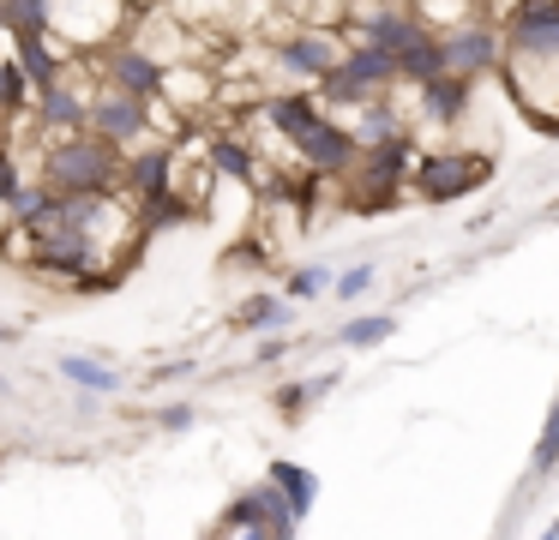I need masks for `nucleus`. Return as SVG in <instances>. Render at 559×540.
<instances>
[{"instance_id": "obj_1", "label": "nucleus", "mask_w": 559, "mask_h": 540, "mask_svg": "<svg viewBox=\"0 0 559 540\" xmlns=\"http://www.w3.org/2000/svg\"><path fill=\"white\" fill-rule=\"evenodd\" d=\"M499 79L511 103L535 120L542 139H559V0H518L499 19Z\"/></svg>"}, {"instance_id": "obj_2", "label": "nucleus", "mask_w": 559, "mask_h": 540, "mask_svg": "<svg viewBox=\"0 0 559 540\" xmlns=\"http://www.w3.org/2000/svg\"><path fill=\"white\" fill-rule=\"evenodd\" d=\"M37 180H49L55 192H121V151L97 132H61L43 139Z\"/></svg>"}, {"instance_id": "obj_3", "label": "nucleus", "mask_w": 559, "mask_h": 540, "mask_svg": "<svg viewBox=\"0 0 559 540\" xmlns=\"http://www.w3.org/2000/svg\"><path fill=\"white\" fill-rule=\"evenodd\" d=\"M409 163H415V132H403V139H385V144H361V156H355V168L337 180V187H349V204L355 211H391V204L409 192Z\"/></svg>"}, {"instance_id": "obj_4", "label": "nucleus", "mask_w": 559, "mask_h": 540, "mask_svg": "<svg viewBox=\"0 0 559 540\" xmlns=\"http://www.w3.org/2000/svg\"><path fill=\"white\" fill-rule=\"evenodd\" d=\"M493 180L487 151H415L409 163V199L421 204H463Z\"/></svg>"}, {"instance_id": "obj_5", "label": "nucleus", "mask_w": 559, "mask_h": 540, "mask_svg": "<svg viewBox=\"0 0 559 540\" xmlns=\"http://www.w3.org/2000/svg\"><path fill=\"white\" fill-rule=\"evenodd\" d=\"M133 7L127 0H55L49 7V31L67 55H97L115 36H127Z\"/></svg>"}, {"instance_id": "obj_6", "label": "nucleus", "mask_w": 559, "mask_h": 540, "mask_svg": "<svg viewBox=\"0 0 559 540\" xmlns=\"http://www.w3.org/2000/svg\"><path fill=\"white\" fill-rule=\"evenodd\" d=\"M265 55H271V72L289 84H319L343 55V31L331 24H289L283 36H265Z\"/></svg>"}, {"instance_id": "obj_7", "label": "nucleus", "mask_w": 559, "mask_h": 540, "mask_svg": "<svg viewBox=\"0 0 559 540\" xmlns=\"http://www.w3.org/2000/svg\"><path fill=\"white\" fill-rule=\"evenodd\" d=\"M499 55H506V36H499L493 19L469 12L457 24H439V67L445 72H463V79H487L499 72Z\"/></svg>"}, {"instance_id": "obj_8", "label": "nucleus", "mask_w": 559, "mask_h": 540, "mask_svg": "<svg viewBox=\"0 0 559 540\" xmlns=\"http://www.w3.org/2000/svg\"><path fill=\"white\" fill-rule=\"evenodd\" d=\"M85 60L97 67V79L109 84V91H121V96H139V103H151V96L163 91V60L145 55L133 36H115L109 48H97V55H85Z\"/></svg>"}, {"instance_id": "obj_9", "label": "nucleus", "mask_w": 559, "mask_h": 540, "mask_svg": "<svg viewBox=\"0 0 559 540\" xmlns=\"http://www.w3.org/2000/svg\"><path fill=\"white\" fill-rule=\"evenodd\" d=\"M85 132H97V139H109L115 151H139L145 139H157L151 132V103H139V96H121V91H91V108H85Z\"/></svg>"}, {"instance_id": "obj_10", "label": "nucleus", "mask_w": 559, "mask_h": 540, "mask_svg": "<svg viewBox=\"0 0 559 540\" xmlns=\"http://www.w3.org/2000/svg\"><path fill=\"white\" fill-rule=\"evenodd\" d=\"M85 108H91V84H85V67H79V55H73L61 79L31 96V127L55 132V139H61V132H85Z\"/></svg>"}, {"instance_id": "obj_11", "label": "nucleus", "mask_w": 559, "mask_h": 540, "mask_svg": "<svg viewBox=\"0 0 559 540\" xmlns=\"http://www.w3.org/2000/svg\"><path fill=\"white\" fill-rule=\"evenodd\" d=\"M295 163L307 168V175H325V180H343L355 168V156H361V144H355V132L343 127V115H319L307 132H295Z\"/></svg>"}, {"instance_id": "obj_12", "label": "nucleus", "mask_w": 559, "mask_h": 540, "mask_svg": "<svg viewBox=\"0 0 559 540\" xmlns=\"http://www.w3.org/2000/svg\"><path fill=\"white\" fill-rule=\"evenodd\" d=\"M403 91L415 96V120H421V127L451 132V127H463V120H469L481 79H463V72H433L427 84H403Z\"/></svg>"}, {"instance_id": "obj_13", "label": "nucleus", "mask_w": 559, "mask_h": 540, "mask_svg": "<svg viewBox=\"0 0 559 540\" xmlns=\"http://www.w3.org/2000/svg\"><path fill=\"white\" fill-rule=\"evenodd\" d=\"M121 192L133 204H151L175 192V139H145L139 151L121 156Z\"/></svg>"}, {"instance_id": "obj_14", "label": "nucleus", "mask_w": 559, "mask_h": 540, "mask_svg": "<svg viewBox=\"0 0 559 540\" xmlns=\"http://www.w3.org/2000/svg\"><path fill=\"white\" fill-rule=\"evenodd\" d=\"M235 528H301V523H295L289 499L271 480H253V487H241L223 504V535H235Z\"/></svg>"}, {"instance_id": "obj_15", "label": "nucleus", "mask_w": 559, "mask_h": 540, "mask_svg": "<svg viewBox=\"0 0 559 540\" xmlns=\"http://www.w3.org/2000/svg\"><path fill=\"white\" fill-rule=\"evenodd\" d=\"M157 96L193 127V115H205V108L217 103V79H211L205 67H193V60H175V67H163V91Z\"/></svg>"}, {"instance_id": "obj_16", "label": "nucleus", "mask_w": 559, "mask_h": 540, "mask_svg": "<svg viewBox=\"0 0 559 540\" xmlns=\"http://www.w3.org/2000/svg\"><path fill=\"white\" fill-rule=\"evenodd\" d=\"M55 372H61V379L73 384L79 396H121V391H127V372H115V360L85 355V348H67V355H55Z\"/></svg>"}, {"instance_id": "obj_17", "label": "nucleus", "mask_w": 559, "mask_h": 540, "mask_svg": "<svg viewBox=\"0 0 559 540\" xmlns=\"http://www.w3.org/2000/svg\"><path fill=\"white\" fill-rule=\"evenodd\" d=\"M337 67L349 72L367 96H391V91H397V60H391L385 48H373V43H343Z\"/></svg>"}, {"instance_id": "obj_18", "label": "nucleus", "mask_w": 559, "mask_h": 540, "mask_svg": "<svg viewBox=\"0 0 559 540\" xmlns=\"http://www.w3.org/2000/svg\"><path fill=\"white\" fill-rule=\"evenodd\" d=\"M13 60L25 67V79H31V91H43V84H55L67 72V48L55 43V31H31V36H13Z\"/></svg>"}, {"instance_id": "obj_19", "label": "nucleus", "mask_w": 559, "mask_h": 540, "mask_svg": "<svg viewBox=\"0 0 559 540\" xmlns=\"http://www.w3.org/2000/svg\"><path fill=\"white\" fill-rule=\"evenodd\" d=\"M289 324H295V300L283 295V288L277 295H247L241 307L229 312L235 336H271V331H289Z\"/></svg>"}, {"instance_id": "obj_20", "label": "nucleus", "mask_w": 559, "mask_h": 540, "mask_svg": "<svg viewBox=\"0 0 559 540\" xmlns=\"http://www.w3.org/2000/svg\"><path fill=\"white\" fill-rule=\"evenodd\" d=\"M265 480L289 499V511H295V523L301 516H313V504H319V475L307 463H289V456H277V463H265Z\"/></svg>"}, {"instance_id": "obj_21", "label": "nucleus", "mask_w": 559, "mask_h": 540, "mask_svg": "<svg viewBox=\"0 0 559 540\" xmlns=\"http://www.w3.org/2000/svg\"><path fill=\"white\" fill-rule=\"evenodd\" d=\"M337 384H343V372H313V379H289V384H277V391H271V408H277V415L295 427V420H301L313 403H325V396L337 391Z\"/></svg>"}, {"instance_id": "obj_22", "label": "nucleus", "mask_w": 559, "mask_h": 540, "mask_svg": "<svg viewBox=\"0 0 559 540\" xmlns=\"http://www.w3.org/2000/svg\"><path fill=\"white\" fill-rule=\"evenodd\" d=\"M433 72H445V67H439V31H433V24H421V31L397 48V84H427Z\"/></svg>"}, {"instance_id": "obj_23", "label": "nucleus", "mask_w": 559, "mask_h": 540, "mask_svg": "<svg viewBox=\"0 0 559 540\" xmlns=\"http://www.w3.org/2000/svg\"><path fill=\"white\" fill-rule=\"evenodd\" d=\"M187 223H199V216H193V204H187L181 192H163V199L139 204V228H145V240L169 235V228H187Z\"/></svg>"}, {"instance_id": "obj_24", "label": "nucleus", "mask_w": 559, "mask_h": 540, "mask_svg": "<svg viewBox=\"0 0 559 540\" xmlns=\"http://www.w3.org/2000/svg\"><path fill=\"white\" fill-rule=\"evenodd\" d=\"M397 336V319L391 312H361V319H349V324H337V348H379V343H391Z\"/></svg>"}, {"instance_id": "obj_25", "label": "nucleus", "mask_w": 559, "mask_h": 540, "mask_svg": "<svg viewBox=\"0 0 559 540\" xmlns=\"http://www.w3.org/2000/svg\"><path fill=\"white\" fill-rule=\"evenodd\" d=\"M559 475V396L547 403V420L535 432V451H530V480H554Z\"/></svg>"}, {"instance_id": "obj_26", "label": "nucleus", "mask_w": 559, "mask_h": 540, "mask_svg": "<svg viewBox=\"0 0 559 540\" xmlns=\"http://www.w3.org/2000/svg\"><path fill=\"white\" fill-rule=\"evenodd\" d=\"M31 79L25 67H19L13 55H0V120H13V115H31Z\"/></svg>"}, {"instance_id": "obj_27", "label": "nucleus", "mask_w": 559, "mask_h": 540, "mask_svg": "<svg viewBox=\"0 0 559 540\" xmlns=\"http://www.w3.org/2000/svg\"><path fill=\"white\" fill-rule=\"evenodd\" d=\"M49 7L55 0H0V24H7V36L49 31Z\"/></svg>"}, {"instance_id": "obj_28", "label": "nucleus", "mask_w": 559, "mask_h": 540, "mask_svg": "<svg viewBox=\"0 0 559 540\" xmlns=\"http://www.w3.org/2000/svg\"><path fill=\"white\" fill-rule=\"evenodd\" d=\"M331 264H295V271H283V295L289 300H319V295H331Z\"/></svg>"}, {"instance_id": "obj_29", "label": "nucleus", "mask_w": 559, "mask_h": 540, "mask_svg": "<svg viewBox=\"0 0 559 540\" xmlns=\"http://www.w3.org/2000/svg\"><path fill=\"white\" fill-rule=\"evenodd\" d=\"M409 12H415L421 24H433V31H439V24L469 19V12H475V0H409Z\"/></svg>"}, {"instance_id": "obj_30", "label": "nucleus", "mask_w": 559, "mask_h": 540, "mask_svg": "<svg viewBox=\"0 0 559 540\" xmlns=\"http://www.w3.org/2000/svg\"><path fill=\"white\" fill-rule=\"evenodd\" d=\"M379 283V271H373V264H349V271H337V276H331V295H337L343 300V307H349V300H361L367 295V288H373Z\"/></svg>"}, {"instance_id": "obj_31", "label": "nucleus", "mask_w": 559, "mask_h": 540, "mask_svg": "<svg viewBox=\"0 0 559 540\" xmlns=\"http://www.w3.org/2000/svg\"><path fill=\"white\" fill-rule=\"evenodd\" d=\"M31 252H37V235H31V228H19V223L0 228V259H7V264L31 271Z\"/></svg>"}, {"instance_id": "obj_32", "label": "nucleus", "mask_w": 559, "mask_h": 540, "mask_svg": "<svg viewBox=\"0 0 559 540\" xmlns=\"http://www.w3.org/2000/svg\"><path fill=\"white\" fill-rule=\"evenodd\" d=\"M193 420H199V408H193V403H169V408H157V427H163V432H193Z\"/></svg>"}, {"instance_id": "obj_33", "label": "nucleus", "mask_w": 559, "mask_h": 540, "mask_svg": "<svg viewBox=\"0 0 559 540\" xmlns=\"http://www.w3.org/2000/svg\"><path fill=\"white\" fill-rule=\"evenodd\" d=\"M253 360H259V367H277V360H289V331H271L265 343L253 348Z\"/></svg>"}, {"instance_id": "obj_34", "label": "nucleus", "mask_w": 559, "mask_h": 540, "mask_svg": "<svg viewBox=\"0 0 559 540\" xmlns=\"http://www.w3.org/2000/svg\"><path fill=\"white\" fill-rule=\"evenodd\" d=\"M229 540H295V528H235Z\"/></svg>"}, {"instance_id": "obj_35", "label": "nucleus", "mask_w": 559, "mask_h": 540, "mask_svg": "<svg viewBox=\"0 0 559 540\" xmlns=\"http://www.w3.org/2000/svg\"><path fill=\"white\" fill-rule=\"evenodd\" d=\"M19 336H25V331H19V324H0V348H13Z\"/></svg>"}, {"instance_id": "obj_36", "label": "nucleus", "mask_w": 559, "mask_h": 540, "mask_svg": "<svg viewBox=\"0 0 559 540\" xmlns=\"http://www.w3.org/2000/svg\"><path fill=\"white\" fill-rule=\"evenodd\" d=\"M133 12H151V7H169V0H127Z\"/></svg>"}, {"instance_id": "obj_37", "label": "nucleus", "mask_w": 559, "mask_h": 540, "mask_svg": "<svg viewBox=\"0 0 559 540\" xmlns=\"http://www.w3.org/2000/svg\"><path fill=\"white\" fill-rule=\"evenodd\" d=\"M199 540H217V535H199Z\"/></svg>"}]
</instances>
